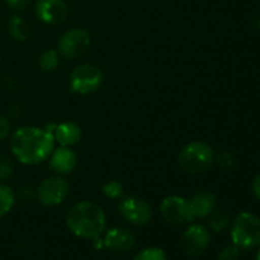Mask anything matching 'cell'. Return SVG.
Returning a JSON list of instances; mask_svg holds the SVG:
<instances>
[{
    "mask_svg": "<svg viewBox=\"0 0 260 260\" xmlns=\"http://www.w3.org/2000/svg\"><path fill=\"white\" fill-rule=\"evenodd\" d=\"M55 149V137L48 129L24 126L10 137V150L19 162L36 165L48 159Z\"/></svg>",
    "mask_w": 260,
    "mask_h": 260,
    "instance_id": "obj_1",
    "label": "cell"
},
{
    "mask_svg": "<svg viewBox=\"0 0 260 260\" xmlns=\"http://www.w3.org/2000/svg\"><path fill=\"white\" fill-rule=\"evenodd\" d=\"M66 226L78 238L94 241L102 238L106 231V213L96 203L81 201L68 211Z\"/></svg>",
    "mask_w": 260,
    "mask_h": 260,
    "instance_id": "obj_2",
    "label": "cell"
},
{
    "mask_svg": "<svg viewBox=\"0 0 260 260\" xmlns=\"http://www.w3.org/2000/svg\"><path fill=\"white\" fill-rule=\"evenodd\" d=\"M215 152L206 142L193 141L185 145L178 155V164L184 172L190 174L205 173L212 167Z\"/></svg>",
    "mask_w": 260,
    "mask_h": 260,
    "instance_id": "obj_3",
    "label": "cell"
},
{
    "mask_svg": "<svg viewBox=\"0 0 260 260\" xmlns=\"http://www.w3.org/2000/svg\"><path fill=\"white\" fill-rule=\"evenodd\" d=\"M231 240L240 250H250L260 245V218L250 212H241L234 220Z\"/></svg>",
    "mask_w": 260,
    "mask_h": 260,
    "instance_id": "obj_4",
    "label": "cell"
},
{
    "mask_svg": "<svg viewBox=\"0 0 260 260\" xmlns=\"http://www.w3.org/2000/svg\"><path fill=\"white\" fill-rule=\"evenodd\" d=\"M103 80V71L98 66L93 63H81L71 71L69 85L74 93L88 95L95 93L102 86Z\"/></svg>",
    "mask_w": 260,
    "mask_h": 260,
    "instance_id": "obj_5",
    "label": "cell"
},
{
    "mask_svg": "<svg viewBox=\"0 0 260 260\" xmlns=\"http://www.w3.org/2000/svg\"><path fill=\"white\" fill-rule=\"evenodd\" d=\"M160 212L168 223L174 226L188 225L194 220L189 201L179 196H168L161 201Z\"/></svg>",
    "mask_w": 260,
    "mask_h": 260,
    "instance_id": "obj_6",
    "label": "cell"
},
{
    "mask_svg": "<svg viewBox=\"0 0 260 260\" xmlns=\"http://www.w3.org/2000/svg\"><path fill=\"white\" fill-rule=\"evenodd\" d=\"M69 185L68 180L63 177H50L43 179L40 183L36 190L38 202L45 207H55V206L61 205L68 197Z\"/></svg>",
    "mask_w": 260,
    "mask_h": 260,
    "instance_id": "obj_7",
    "label": "cell"
},
{
    "mask_svg": "<svg viewBox=\"0 0 260 260\" xmlns=\"http://www.w3.org/2000/svg\"><path fill=\"white\" fill-rule=\"evenodd\" d=\"M90 46V35L81 28H73L61 36L57 42V52L65 58H75L83 55Z\"/></svg>",
    "mask_w": 260,
    "mask_h": 260,
    "instance_id": "obj_8",
    "label": "cell"
},
{
    "mask_svg": "<svg viewBox=\"0 0 260 260\" xmlns=\"http://www.w3.org/2000/svg\"><path fill=\"white\" fill-rule=\"evenodd\" d=\"M118 210L122 217L135 226L147 225L152 218V208L150 203L136 196L123 198L119 203Z\"/></svg>",
    "mask_w": 260,
    "mask_h": 260,
    "instance_id": "obj_9",
    "label": "cell"
},
{
    "mask_svg": "<svg viewBox=\"0 0 260 260\" xmlns=\"http://www.w3.org/2000/svg\"><path fill=\"white\" fill-rule=\"evenodd\" d=\"M211 243V233L206 226L201 223L190 225L184 231L182 238V249L189 258L202 255Z\"/></svg>",
    "mask_w": 260,
    "mask_h": 260,
    "instance_id": "obj_10",
    "label": "cell"
},
{
    "mask_svg": "<svg viewBox=\"0 0 260 260\" xmlns=\"http://www.w3.org/2000/svg\"><path fill=\"white\" fill-rule=\"evenodd\" d=\"M35 10L38 19L50 25L60 24L69 14L65 0H37Z\"/></svg>",
    "mask_w": 260,
    "mask_h": 260,
    "instance_id": "obj_11",
    "label": "cell"
},
{
    "mask_svg": "<svg viewBox=\"0 0 260 260\" xmlns=\"http://www.w3.org/2000/svg\"><path fill=\"white\" fill-rule=\"evenodd\" d=\"M102 243L108 250L116 253H127L136 246V236L127 229L113 228L106 231Z\"/></svg>",
    "mask_w": 260,
    "mask_h": 260,
    "instance_id": "obj_12",
    "label": "cell"
},
{
    "mask_svg": "<svg viewBox=\"0 0 260 260\" xmlns=\"http://www.w3.org/2000/svg\"><path fill=\"white\" fill-rule=\"evenodd\" d=\"M78 165V155L70 147L60 146L50 155V167L57 174H70Z\"/></svg>",
    "mask_w": 260,
    "mask_h": 260,
    "instance_id": "obj_13",
    "label": "cell"
},
{
    "mask_svg": "<svg viewBox=\"0 0 260 260\" xmlns=\"http://www.w3.org/2000/svg\"><path fill=\"white\" fill-rule=\"evenodd\" d=\"M194 218H206L215 212L216 197L213 193L207 190H201L196 193L189 201Z\"/></svg>",
    "mask_w": 260,
    "mask_h": 260,
    "instance_id": "obj_14",
    "label": "cell"
},
{
    "mask_svg": "<svg viewBox=\"0 0 260 260\" xmlns=\"http://www.w3.org/2000/svg\"><path fill=\"white\" fill-rule=\"evenodd\" d=\"M53 137H55V141L60 144V146L71 147L80 141L81 128L79 124L74 122H62L55 127Z\"/></svg>",
    "mask_w": 260,
    "mask_h": 260,
    "instance_id": "obj_15",
    "label": "cell"
},
{
    "mask_svg": "<svg viewBox=\"0 0 260 260\" xmlns=\"http://www.w3.org/2000/svg\"><path fill=\"white\" fill-rule=\"evenodd\" d=\"M8 32L14 40L24 41L28 38V24L20 15L14 14L8 20Z\"/></svg>",
    "mask_w": 260,
    "mask_h": 260,
    "instance_id": "obj_16",
    "label": "cell"
},
{
    "mask_svg": "<svg viewBox=\"0 0 260 260\" xmlns=\"http://www.w3.org/2000/svg\"><path fill=\"white\" fill-rule=\"evenodd\" d=\"M15 203V194L12 187L0 183V218L12 211Z\"/></svg>",
    "mask_w": 260,
    "mask_h": 260,
    "instance_id": "obj_17",
    "label": "cell"
},
{
    "mask_svg": "<svg viewBox=\"0 0 260 260\" xmlns=\"http://www.w3.org/2000/svg\"><path fill=\"white\" fill-rule=\"evenodd\" d=\"M60 63V58H58V52L56 51H46L41 55L40 60H38V65H40L41 70L46 71V73H51V71L56 70Z\"/></svg>",
    "mask_w": 260,
    "mask_h": 260,
    "instance_id": "obj_18",
    "label": "cell"
},
{
    "mask_svg": "<svg viewBox=\"0 0 260 260\" xmlns=\"http://www.w3.org/2000/svg\"><path fill=\"white\" fill-rule=\"evenodd\" d=\"M134 260H168V258L162 249L151 246L140 251Z\"/></svg>",
    "mask_w": 260,
    "mask_h": 260,
    "instance_id": "obj_19",
    "label": "cell"
},
{
    "mask_svg": "<svg viewBox=\"0 0 260 260\" xmlns=\"http://www.w3.org/2000/svg\"><path fill=\"white\" fill-rule=\"evenodd\" d=\"M103 193L107 198L117 200V198L122 197V194H123V185L117 182V180H111V182L106 183L103 185Z\"/></svg>",
    "mask_w": 260,
    "mask_h": 260,
    "instance_id": "obj_20",
    "label": "cell"
},
{
    "mask_svg": "<svg viewBox=\"0 0 260 260\" xmlns=\"http://www.w3.org/2000/svg\"><path fill=\"white\" fill-rule=\"evenodd\" d=\"M211 220L210 226L213 231L218 233V231L223 230L226 226L229 225V216L225 212H218V213H211Z\"/></svg>",
    "mask_w": 260,
    "mask_h": 260,
    "instance_id": "obj_21",
    "label": "cell"
},
{
    "mask_svg": "<svg viewBox=\"0 0 260 260\" xmlns=\"http://www.w3.org/2000/svg\"><path fill=\"white\" fill-rule=\"evenodd\" d=\"M239 255H240V249L233 244L221 249L220 253L217 254V260H238Z\"/></svg>",
    "mask_w": 260,
    "mask_h": 260,
    "instance_id": "obj_22",
    "label": "cell"
},
{
    "mask_svg": "<svg viewBox=\"0 0 260 260\" xmlns=\"http://www.w3.org/2000/svg\"><path fill=\"white\" fill-rule=\"evenodd\" d=\"M13 169H14V167H13V162L10 161L9 157L0 155V183L8 179L13 174Z\"/></svg>",
    "mask_w": 260,
    "mask_h": 260,
    "instance_id": "obj_23",
    "label": "cell"
},
{
    "mask_svg": "<svg viewBox=\"0 0 260 260\" xmlns=\"http://www.w3.org/2000/svg\"><path fill=\"white\" fill-rule=\"evenodd\" d=\"M9 132H10L9 121H8L4 116H2V114H0V141H2V140H4L5 137L9 135Z\"/></svg>",
    "mask_w": 260,
    "mask_h": 260,
    "instance_id": "obj_24",
    "label": "cell"
},
{
    "mask_svg": "<svg viewBox=\"0 0 260 260\" xmlns=\"http://www.w3.org/2000/svg\"><path fill=\"white\" fill-rule=\"evenodd\" d=\"M8 4V7L12 8V9L14 10H22L24 9L25 7H28V4H29L32 0H5Z\"/></svg>",
    "mask_w": 260,
    "mask_h": 260,
    "instance_id": "obj_25",
    "label": "cell"
},
{
    "mask_svg": "<svg viewBox=\"0 0 260 260\" xmlns=\"http://www.w3.org/2000/svg\"><path fill=\"white\" fill-rule=\"evenodd\" d=\"M253 192L255 197L260 201V174L256 175L253 180Z\"/></svg>",
    "mask_w": 260,
    "mask_h": 260,
    "instance_id": "obj_26",
    "label": "cell"
},
{
    "mask_svg": "<svg viewBox=\"0 0 260 260\" xmlns=\"http://www.w3.org/2000/svg\"><path fill=\"white\" fill-rule=\"evenodd\" d=\"M256 260H260V249H259L258 254H256Z\"/></svg>",
    "mask_w": 260,
    "mask_h": 260,
    "instance_id": "obj_27",
    "label": "cell"
},
{
    "mask_svg": "<svg viewBox=\"0 0 260 260\" xmlns=\"http://www.w3.org/2000/svg\"><path fill=\"white\" fill-rule=\"evenodd\" d=\"M0 61H2V57H0Z\"/></svg>",
    "mask_w": 260,
    "mask_h": 260,
    "instance_id": "obj_28",
    "label": "cell"
}]
</instances>
